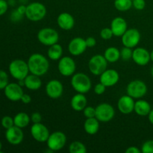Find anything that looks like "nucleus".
<instances>
[{"label":"nucleus","instance_id":"15","mask_svg":"<svg viewBox=\"0 0 153 153\" xmlns=\"http://www.w3.org/2000/svg\"><path fill=\"white\" fill-rule=\"evenodd\" d=\"M5 139L11 145L20 144L24 139L23 131L21 128L13 126L6 129Z\"/></svg>","mask_w":153,"mask_h":153},{"label":"nucleus","instance_id":"25","mask_svg":"<svg viewBox=\"0 0 153 153\" xmlns=\"http://www.w3.org/2000/svg\"><path fill=\"white\" fill-rule=\"evenodd\" d=\"M100 121L97 119V117L87 118L84 123V129L85 132L91 135L97 134L100 129Z\"/></svg>","mask_w":153,"mask_h":153},{"label":"nucleus","instance_id":"5","mask_svg":"<svg viewBox=\"0 0 153 153\" xmlns=\"http://www.w3.org/2000/svg\"><path fill=\"white\" fill-rule=\"evenodd\" d=\"M37 40L41 44L50 46L58 43L59 40V34L52 28H43L37 33Z\"/></svg>","mask_w":153,"mask_h":153},{"label":"nucleus","instance_id":"23","mask_svg":"<svg viewBox=\"0 0 153 153\" xmlns=\"http://www.w3.org/2000/svg\"><path fill=\"white\" fill-rule=\"evenodd\" d=\"M40 77L32 73L28 74L24 79V86L30 91H37L42 86V81Z\"/></svg>","mask_w":153,"mask_h":153},{"label":"nucleus","instance_id":"21","mask_svg":"<svg viewBox=\"0 0 153 153\" xmlns=\"http://www.w3.org/2000/svg\"><path fill=\"white\" fill-rule=\"evenodd\" d=\"M57 23L60 28L65 31H69L74 27L75 19L73 15L70 13L64 12L58 15L57 18Z\"/></svg>","mask_w":153,"mask_h":153},{"label":"nucleus","instance_id":"28","mask_svg":"<svg viewBox=\"0 0 153 153\" xmlns=\"http://www.w3.org/2000/svg\"><path fill=\"white\" fill-rule=\"evenodd\" d=\"M104 57L109 63H115L120 58V50L116 47H108L104 52Z\"/></svg>","mask_w":153,"mask_h":153},{"label":"nucleus","instance_id":"31","mask_svg":"<svg viewBox=\"0 0 153 153\" xmlns=\"http://www.w3.org/2000/svg\"><path fill=\"white\" fill-rule=\"evenodd\" d=\"M133 50L131 48L124 46L120 50V58H122L123 61H128L132 58Z\"/></svg>","mask_w":153,"mask_h":153},{"label":"nucleus","instance_id":"22","mask_svg":"<svg viewBox=\"0 0 153 153\" xmlns=\"http://www.w3.org/2000/svg\"><path fill=\"white\" fill-rule=\"evenodd\" d=\"M88 104V100L84 94H79L74 95L70 101L71 108L76 111H82Z\"/></svg>","mask_w":153,"mask_h":153},{"label":"nucleus","instance_id":"48","mask_svg":"<svg viewBox=\"0 0 153 153\" xmlns=\"http://www.w3.org/2000/svg\"><path fill=\"white\" fill-rule=\"evenodd\" d=\"M1 149H2V143L0 141V153L1 152Z\"/></svg>","mask_w":153,"mask_h":153},{"label":"nucleus","instance_id":"33","mask_svg":"<svg viewBox=\"0 0 153 153\" xmlns=\"http://www.w3.org/2000/svg\"><path fill=\"white\" fill-rule=\"evenodd\" d=\"M1 124L2 127L5 129L10 128V127L14 126V121H13V118L11 117L10 116H4L1 120Z\"/></svg>","mask_w":153,"mask_h":153},{"label":"nucleus","instance_id":"43","mask_svg":"<svg viewBox=\"0 0 153 153\" xmlns=\"http://www.w3.org/2000/svg\"><path fill=\"white\" fill-rule=\"evenodd\" d=\"M141 149H138L136 146H130L128 147V149L126 150V153H140Z\"/></svg>","mask_w":153,"mask_h":153},{"label":"nucleus","instance_id":"19","mask_svg":"<svg viewBox=\"0 0 153 153\" xmlns=\"http://www.w3.org/2000/svg\"><path fill=\"white\" fill-rule=\"evenodd\" d=\"M134 99L130 96L124 95L119 99L117 102L118 110L123 114H129L134 111Z\"/></svg>","mask_w":153,"mask_h":153},{"label":"nucleus","instance_id":"37","mask_svg":"<svg viewBox=\"0 0 153 153\" xmlns=\"http://www.w3.org/2000/svg\"><path fill=\"white\" fill-rule=\"evenodd\" d=\"M132 6L137 10H142L146 7L145 0H132Z\"/></svg>","mask_w":153,"mask_h":153},{"label":"nucleus","instance_id":"45","mask_svg":"<svg viewBox=\"0 0 153 153\" xmlns=\"http://www.w3.org/2000/svg\"><path fill=\"white\" fill-rule=\"evenodd\" d=\"M22 16V15L19 14V13H18L16 10L15 11H13V13H12L11 19H13V21H18V20H19V19H20Z\"/></svg>","mask_w":153,"mask_h":153},{"label":"nucleus","instance_id":"41","mask_svg":"<svg viewBox=\"0 0 153 153\" xmlns=\"http://www.w3.org/2000/svg\"><path fill=\"white\" fill-rule=\"evenodd\" d=\"M85 42H86L88 48H93L97 44V40L93 37H88V38L85 39Z\"/></svg>","mask_w":153,"mask_h":153},{"label":"nucleus","instance_id":"49","mask_svg":"<svg viewBox=\"0 0 153 153\" xmlns=\"http://www.w3.org/2000/svg\"><path fill=\"white\" fill-rule=\"evenodd\" d=\"M151 75H152V78H153V66H152V69H151Z\"/></svg>","mask_w":153,"mask_h":153},{"label":"nucleus","instance_id":"46","mask_svg":"<svg viewBox=\"0 0 153 153\" xmlns=\"http://www.w3.org/2000/svg\"><path fill=\"white\" fill-rule=\"evenodd\" d=\"M148 118H149V121L150 122V123L153 125V109H152L151 111L149 112V115H148Z\"/></svg>","mask_w":153,"mask_h":153},{"label":"nucleus","instance_id":"24","mask_svg":"<svg viewBox=\"0 0 153 153\" xmlns=\"http://www.w3.org/2000/svg\"><path fill=\"white\" fill-rule=\"evenodd\" d=\"M151 110L150 104L146 100H138L134 103V111L139 116H148Z\"/></svg>","mask_w":153,"mask_h":153},{"label":"nucleus","instance_id":"3","mask_svg":"<svg viewBox=\"0 0 153 153\" xmlns=\"http://www.w3.org/2000/svg\"><path fill=\"white\" fill-rule=\"evenodd\" d=\"M8 71L10 76L17 81L24 80L30 73L28 63L21 59L12 61L8 66Z\"/></svg>","mask_w":153,"mask_h":153},{"label":"nucleus","instance_id":"7","mask_svg":"<svg viewBox=\"0 0 153 153\" xmlns=\"http://www.w3.org/2000/svg\"><path fill=\"white\" fill-rule=\"evenodd\" d=\"M108 61L102 55H95L91 58L88 62V68L90 72L94 76H100L105 70H107Z\"/></svg>","mask_w":153,"mask_h":153},{"label":"nucleus","instance_id":"16","mask_svg":"<svg viewBox=\"0 0 153 153\" xmlns=\"http://www.w3.org/2000/svg\"><path fill=\"white\" fill-rule=\"evenodd\" d=\"M87 46L85 39L82 37H74L68 44V51L73 56H79L86 51Z\"/></svg>","mask_w":153,"mask_h":153},{"label":"nucleus","instance_id":"13","mask_svg":"<svg viewBox=\"0 0 153 153\" xmlns=\"http://www.w3.org/2000/svg\"><path fill=\"white\" fill-rule=\"evenodd\" d=\"M4 94L6 98L11 102L20 101L24 92L22 87L19 83H8L4 88Z\"/></svg>","mask_w":153,"mask_h":153},{"label":"nucleus","instance_id":"8","mask_svg":"<svg viewBox=\"0 0 153 153\" xmlns=\"http://www.w3.org/2000/svg\"><path fill=\"white\" fill-rule=\"evenodd\" d=\"M67 143V137L62 131H54L49 134L46 143L47 147L52 152L59 151L65 146Z\"/></svg>","mask_w":153,"mask_h":153},{"label":"nucleus","instance_id":"20","mask_svg":"<svg viewBox=\"0 0 153 153\" xmlns=\"http://www.w3.org/2000/svg\"><path fill=\"white\" fill-rule=\"evenodd\" d=\"M110 28L113 31L114 36L122 37L123 34L128 29V25L124 18L117 16L111 21Z\"/></svg>","mask_w":153,"mask_h":153},{"label":"nucleus","instance_id":"35","mask_svg":"<svg viewBox=\"0 0 153 153\" xmlns=\"http://www.w3.org/2000/svg\"><path fill=\"white\" fill-rule=\"evenodd\" d=\"M114 36L113 31L111 28H104L100 31V37L105 40H108Z\"/></svg>","mask_w":153,"mask_h":153},{"label":"nucleus","instance_id":"18","mask_svg":"<svg viewBox=\"0 0 153 153\" xmlns=\"http://www.w3.org/2000/svg\"><path fill=\"white\" fill-rule=\"evenodd\" d=\"M100 76V82L107 88L114 86L120 80L119 73L113 69H107Z\"/></svg>","mask_w":153,"mask_h":153},{"label":"nucleus","instance_id":"26","mask_svg":"<svg viewBox=\"0 0 153 153\" xmlns=\"http://www.w3.org/2000/svg\"><path fill=\"white\" fill-rule=\"evenodd\" d=\"M14 126L23 128L28 126L31 122V117L25 112H19L13 117Z\"/></svg>","mask_w":153,"mask_h":153},{"label":"nucleus","instance_id":"29","mask_svg":"<svg viewBox=\"0 0 153 153\" xmlns=\"http://www.w3.org/2000/svg\"><path fill=\"white\" fill-rule=\"evenodd\" d=\"M114 4L117 10L125 12L132 7V0H115Z\"/></svg>","mask_w":153,"mask_h":153},{"label":"nucleus","instance_id":"38","mask_svg":"<svg viewBox=\"0 0 153 153\" xmlns=\"http://www.w3.org/2000/svg\"><path fill=\"white\" fill-rule=\"evenodd\" d=\"M106 88H107V87H106L105 85H104L102 83L100 82V83L96 85L95 88H94V92H95V94H97V95H102V94H103L105 92Z\"/></svg>","mask_w":153,"mask_h":153},{"label":"nucleus","instance_id":"47","mask_svg":"<svg viewBox=\"0 0 153 153\" xmlns=\"http://www.w3.org/2000/svg\"><path fill=\"white\" fill-rule=\"evenodd\" d=\"M150 58H151V61L153 62V50L150 52Z\"/></svg>","mask_w":153,"mask_h":153},{"label":"nucleus","instance_id":"30","mask_svg":"<svg viewBox=\"0 0 153 153\" xmlns=\"http://www.w3.org/2000/svg\"><path fill=\"white\" fill-rule=\"evenodd\" d=\"M69 152L70 153H86L87 147L81 141L75 140L69 146Z\"/></svg>","mask_w":153,"mask_h":153},{"label":"nucleus","instance_id":"34","mask_svg":"<svg viewBox=\"0 0 153 153\" xmlns=\"http://www.w3.org/2000/svg\"><path fill=\"white\" fill-rule=\"evenodd\" d=\"M141 152L153 153V140H148L142 144Z\"/></svg>","mask_w":153,"mask_h":153},{"label":"nucleus","instance_id":"6","mask_svg":"<svg viewBox=\"0 0 153 153\" xmlns=\"http://www.w3.org/2000/svg\"><path fill=\"white\" fill-rule=\"evenodd\" d=\"M148 91L146 83L142 80H133L128 84L126 93L133 99H141L146 94Z\"/></svg>","mask_w":153,"mask_h":153},{"label":"nucleus","instance_id":"1","mask_svg":"<svg viewBox=\"0 0 153 153\" xmlns=\"http://www.w3.org/2000/svg\"><path fill=\"white\" fill-rule=\"evenodd\" d=\"M29 72L38 76H44L49 68V62L47 58L40 53L32 54L28 61Z\"/></svg>","mask_w":153,"mask_h":153},{"label":"nucleus","instance_id":"39","mask_svg":"<svg viewBox=\"0 0 153 153\" xmlns=\"http://www.w3.org/2000/svg\"><path fill=\"white\" fill-rule=\"evenodd\" d=\"M8 9V4L6 0H0V16L4 15Z\"/></svg>","mask_w":153,"mask_h":153},{"label":"nucleus","instance_id":"44","mask_svg":"<svg viewBox=\"0 0 153 153\" xmlns=\"http://www.w3.org/2000/svg\"><path fill=\"white\" fill-rule=\"evenodd\" d=\"M16 11L19 13V14H21L22 16H23V15L25 14V11H26V6L24 5V4H21V5H19V7L16 9Z\"/></svg>","mask_w":153,"mask_h":153},{"label":"nucleus","instance_id":"11","mask_svg":"<svg viewBox=\"0 0 153 153\" xmlns=\"http://www.w3.org/2000/svg\"><path fill=\"white\" fill-rule=\"evenodd\" d=\"M58 69L59 73L62 76L69 77L73 76L76 70V64L74 60L70 56L62 57L59 60L58 64Z\"/></svg>","mask_w":153,"mask_h":153},{"label":"nucleus","instance_id":"17","mask_svg":"<svg viewBox=\"0 0 153 153\" xmlns=\"http://www.w3.org/2000/svg\"><path fill=\"white\" fill-rule=\"evenodd\" d=\"M134 63L139 66H146L151 61L150 52L143 47H137L133 50L132 58Z\"/></svg>","mask_w":153,"mask_h":153},{"label":"nucleus","instance_id":"10","mask_svg":"<svg viewBox=\"0 0 153 153\" xmlns=\"http://www.w3.org/2000/svg\"><path fill=\"white\" fill-rule=\"evenodd\" d=\"M140 33L136 28H129L121 37V41L124 46L129 48H134L139 44L140 41Z\"/></svg>","mask_w":153,"mask_h":153},{"label":"nucleus","instance_id":"14","mask_svg":"<svg viewBox=\"0 0 153 153\" xmlns=\"http://www.w3.org/2000/svg\"><path fill=\"white\" fill-rule=\"evenodd\" d=\"M46 94L49 98L56 100L62 96L64 92V86L58 79H52L46 85Z\"/></svg>","mask_w":153,"mask_h":153},{"label":"nucleus","instance_id":"4","mask_svg":"<svg viewBox=\"0 0 153 153\" xmlns=\"http://www.w3.org/2000/svg\"><path fill=\"white\" fill-rule=\"evenodd\" d=\"M47 10L43 3L39 1L30 3L26 6L25 16L31 22H38L46 16Z\"/></svg>","mask_w":153,"mask_h":153},{"label":"nucleus","instance_id":"40","mask_svg":"<svg viewBox=\"0 0 153 153\" xmlns=\"http://www.w3.org/2000/svg\"><path fill=\"white\" fill-rule=\"evenodd\" d=\"M31 121L33 123H39L42 121V116L38 112H34L31 115Z\"/></svg>","mask_w":153,"mask_h":153},{"label":"nucleus","instance_id":"27","mask_svg":"<svg viewBox=\"0 0 153 153\" xmlns=\"http://www.w3.org/2000/svg\"><path fill=\"white\" fill-rule=\"evenodd\" d=\"M48 58L52 61H59L63 55L62 46L58 43L49 46L47 52Z\"/></svg>","mask_w":153,"mask_h":153},{"label":"nucleus","instance_id":"9","mask_svg":"<svg viewBox=\"0 0 153 153\" xmlns=\"http://www.w3.org/2000/svg\"><path fill=\"white\" fill-rule=\"evenodd\" d=\"M114 108L108 103H101L96 107V117L100 122H109L114 117Z\"/></svg>","mask_w":153,"mask_h":153},{"label":"nucleus","instance_id":"42","mask_svg":"<svg viewBox=\"0 0 153 153\" xmlns=\"http://www.w3.org/2000/svg\"><path fill=\"white\" fill-rule=\"evenodd\" d=\"M20 101L22 102V103H24V104H28V103H30L31 102V96L26 94H23V95L21 97Z\"/></svg>","mask_w":153,"mask_h":153},{"label":"nucleus","instance_id":"12","mask_svg":"<svg viewBox=\"0 0 153 153\" xmlns=\"http://www.w3.org/2000/svg\"><path fill=\"white\" fill-rule=\"evenodd\" d=\"M30 131L33 138L39 143H45L47 141L50 134L47 127L41 123H33Z\"/></svg>","mask_w":153,"mask_h":153},{"label":"nucleus","instance_id":"32","mask_svg":"<svg viewBox=\"0 0 153 153\" xmlns=\"http://www.w3.org/2000/svg\"><path fill=\"white\" fill-rule=\"evenodd\" d=\"M9 77L7 73L2 70H0V90H4L8 85Z\"/></svg>","mask_w":153,"mask_h":153},{"label":"nucleus","instance_id":"36","mask_svg":"<svg viewBox=\"0 0 153 153\" xmlns=\"http://www.w3.org/2000/svg\"><path fill=\"white\" fill-rule=\"evenodd\" d=\"M83 113L86 118L96 117V108L92 106H86L83 110Z\"/></svg>","mask_w":153,"mask_h":153},{"label":"nucleus","instance_id":"2","mask_svg":"<svg viewBox=\"0 0 153 153\" xmlns=\"http://www.w3.org/2000/svg\"><path fill=\"white\" fill-rule=\"evenodd\" d=\"M71 85L79 94H86L92 88V82L88 75L83 73H74L72 76Z\"/></svg>","mask_w":153,"mask_h":153}]
</instances>
